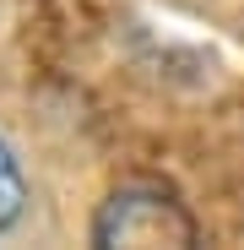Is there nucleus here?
Returning a JSON list of instances; mask_svg holds the SVG:
<instances>
[{
	"label": "nucleus",
	"instance_id": "1",
	"mask_svg": "<svg viewBox=\"0 0 244 250\" xmlns=\"http://www.w3.org/2000/svg\"><path fill=\"white\" fill-rule=\"evenodd\" d=\"M98 245H195V218L163 185H119L93 218Z\"/></svg>",
	"mask_w": 244,
	"mask_h": 250
},
{
	"label": "nucleus",
	"instance_id": "2",
	"mask_svg": "<svg viewBox=\"0 0 244 250\" xmlns=\"http://www.w3.org/2000/svg\"><path fill=\"white\" fill-rule=\"evenodd\" d=\"M27 212V180H22V163L17 152L0 142V234H11Z\"/></svg>",
	"mask_w": 244,
	"mask_h": 250
}]
</instances>
